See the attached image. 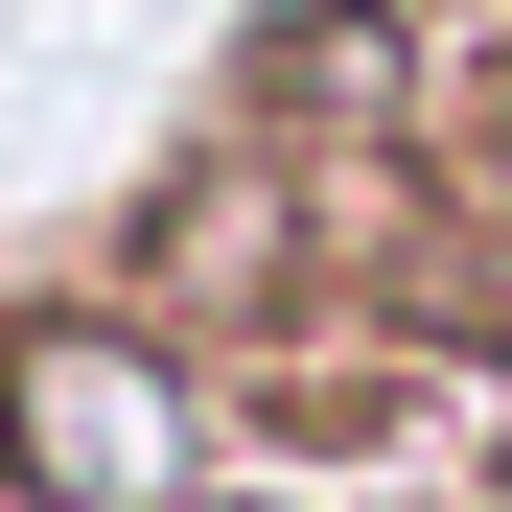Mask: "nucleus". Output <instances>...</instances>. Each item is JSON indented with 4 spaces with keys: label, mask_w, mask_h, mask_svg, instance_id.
<instances>
[{
    "label": "nucleus",
    "mask_w": 512,
    "mask_h": 512,
    "mask_svg": "<svg viewBox=\"0 0 512 512\" xmlns=\"http://www.w3.org/2000/svg\"><path fill=\"white\" fill-rule=\"evenodd\" d=\"M0 512H210V373L140 303L0 326Z\"/></svg>",
    "instance_id": "f257e3e1"
},
{
    "label": "nucleus",
    "mask_w": 512,
    "mask_h": 512,
    "mask_svg": "<svg viewBox=\"0 0 512 512\" xmlns=\"http://www.w3.org/2000/svg\"><path fill=\"white\" fill-rule=\"evenodd\" d=\"M210 512H280V489H210Z\"/></svg>",
    "instance_id": "f03ea898"
}]
</instances>
